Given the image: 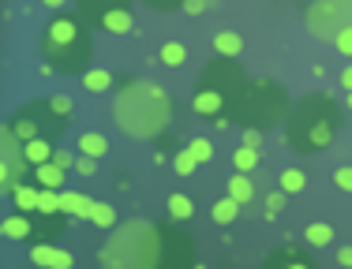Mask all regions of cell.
<instances>
[{
  "label": "cell",
  "mask_w": 352,
  "mask_h": 269,
  "mask_svg": "<svg viewBox=\"0 0 352 269\" xmlns=\"http://www.w3.org/2000/svg\"><path fill=\"white\" fill-rule=\"evenodd\" d=\"M79 150L87 157H105L109 154V142H105V134H98V131H82L79 134Z\"/></svg>",
  "instance_id": "obj_19"
},
{
  "label": "cell",
  "mask_w": 352,
  "mask_h": 269,
  "mask_svg": "<svg viewBox=\"0 0 352 269\" xmlns=\"http://www.w3.org/2000/svg\"><path fill=\"white\" fill-rule=\"evenodd\" d=\"M105 269H157L162 266V232L146 221H128L102 247Z\"/></svg>",
  "instance_id": "obj_5"
},
{
  "label": "cell",
  "mask_w": 352,
  "mask_h": 269,
  "mask_svg": "<svg viewBox=\"0 0 352 269\" xmlns=\"http://www.w3.org/2000/svg\"><path fill=\"white\" fill-rule=\"evenodd\" d=\"M49 108H53L56 116H64V120L72 116V101L68 97H53V101H49Z\"/></svg>",
  "instance_id": "obj_37"
},
{
  "label": "cell",
  "mask_w": 352,
  "mask_h": 269,
  "mask_svg": "<svg viewBox=\"0 0 352 269\" xmlns=\"http://www.w3.org/2000/svg\"><path fill=\"white\" fill-rule=\"evenodd\" d=\"M94 161H98V157H87V154H79V157H75V168H79L82 176H94Z\"/></svg>",
  "instance_id": "obj_38"
},
{
  "label": "cell",
  "mask_w": 352,
  "mask_h": 269,
  "mask_svg": "<svg viewBox=\"0 0 352 269\" xmlns=\"http://www.w3.org/2000/svg\"><path fill=\"white\" fill-rule=\"evenodd\" d=\"M82 86H87L90 94H105V90L113 86V75L102 71V67H90V71L82 75Z\"/></svg>",
  "instance_id": "obj_23"
},
{
  "label": "cell",
  "mask_w": 352,
  "mask_h": 269,
  "mask_svg": "<svg viewBox=\"0 0 352 269\" xmlns=\"http://www.w3.org/2000/svg\"><path fill=\"white\" fill-rule=\"evenodd\" d=\"M12 134L19 142H30V139H56V134L64 131V116H56L53 108H49V101L45 105H27V108H19V113L12 116Z\"/></svg>",
  "instance_id": "obj_7"
},
{
  "label": "cell",
  "mask_w": 352,
  "mask_h": 269,
  "mask_svg": "<svg viewBox=\"0 0 352 269\" xmlns=\"http://www.w3.org/2000/svg\"><path fill=\"white\" fill-rule=\"evenodd\" d=\"M173 168H176V172H180V176H191V172H195V168H199V157L191 154V150H180V154L173 157Z\"/></svg>",
  "instance_id": "obj_31"
},
{
  "label": "cell",
  "mask_w": 352,
  "mask_h": 269,
  "mask_svg": "<svg viewBox=\"0 0 352 269\" xmlns=\"http://www.w3.org/2000/svg\"><path fill=\"white\" fill-rule=\"evenodd\" d=\"M281 206H285V191H278V195L266 198V217H278V213H281Z\"/></svg>",
  "instance_id": "obj_36"
},
{
  "label": "cell",
  "mask_w": 352,
  "mask_h": 269,
  "mask_svg": "<svg viewBox=\"0 0 352 269\" xmlns=\"http://www.w3.org/2000/svg\"><path fill=\"white\" fill-rule=\"evenodd\" d=\"M184 60H188V49H184L180 41H165L162 45V64L165 67H180Z\"/></svg>",
  "instance_id": "obj_26"
},
{
  "label": "cell",
  "mask_w": 352,
  "mask_h": 269,
  "mask_svg": "<svg viewBox=\"0 0 352 269\" xmlns=\"http://www.w3.org/2000/svg\"><path fill=\"white\" fill-rule=\"evenodd\" d=\"M38 213H41V217H56V213H64L60 191H49V187H41V198H38Z\"/></svg>",
  "instance_id": "obj_24"
},
{
  "label": "cell",
  "mask_w": 352,
  "mask_h": 269,
  "mask_svg": "<svg viewBox=\"0 0 352 269\" xmlns=\"http://www.w3.org/2000/svg\"><path fill=\"white\" fill-rule=\"evenodd\" d=\"M304 187H307L304 168H285V172H281V191H285V195H300Z\"/></svg>",
  "instance_id": "obj_25"
},
{
  "label": "cell",
  "mask_w": 352,
  "mask_h": 269,
  "mask_svg": "<svg viewBox=\"0 0 352 269\" xmlns=\"http://www.w3.org/2000/svg\"><path fill=\"white\" fill-rule=\"evenodd\" d=\"M82 12L109 34H128L131 23H135L131 0H82Z\"/></svg>",
  "instance_id": "obj_9"
},
{
  "label": "cell",
  "mask_w": 352,
  "mask_h": 269,
  "mask_svg": "<svg viewBox=\"0 0 352 269\" xmlns=\"http://www.w3.org/2000/svg\"><path fill=\"white\" fill-rule=\"evenodd\" d=\"M53 161L60 165V168H68V165H72V157H68V154H53Z\"/></svg>",
  "instance_id": "obj_42"
},
{
  "label": "cell",
  "mask_w": 352,
  "mask_h": 269,
  "mask_svg": "<svg viewBox=\"0 0 352 269\" xmlns=\"http://www.w3.org/2000/svg\"><path fill=\"white\" fill-rule=\"evenodd\" d=\"M188 150L199 157V161H210V157H214V142H210V139H191Z\"/></svg>",
  "instance_id": "obj_32"
},
{
  "label": "cell",
  "mask_w": 352,
  "mask_h": 269,
  "mask_svg": "<svg viewBox=\"0 0 352 269\" xmlns=\"http://www.w3.org/2000/svg\"><path fill=\"white\" fill-rule=\"evenodd\" d=\"M229 198H236L240 206L255 198V183L248 180V172H236V176H232V180H229Z\"/></svg>",
  "instance_id": "obj_20"
},
{
  "label": "cell",
  "mask_w": 352,
  "mask_h": 269,
  "mask_svg": "<svg viewBox=\"0 0 352 269\" xmlns=\"http://www.w3.org/2000/svg\"><path fill=\"white\" fill-rule=\"evenodd\" d=\"M304 19L315 38H338L345 27H352V0H315Z\"/></svg>",
  "instance_id": "obj_8"
},
{
  "label": "cell",
  "mask_w": 352,
  "mask_h": 269,
  "mask_svg": "<svg viewBox=\"0 0 352 269\" xmlns=\"http://www.w3.org/2000/svg\"><path fill=\"white\" fill-rule=\"evenodd\" d=\"M142 4L154 12H173V8H184V0H142Z\"/></svg>",
  "instance_id": "obj_35"
},
{
  "label": "cell",
  "mask_w": 352,
  "mask_h": 269,
  "mask_svg": "<svg viewBox=\"0 0 352 269\" xmlns=\"http://www.w3.org/2000/svg\"><path fill=\"white\" fill-rule=\"evenodd\" d=\"M4 235L8 239H34V221L27 213H15L4 221Z\"/></svg>",
  "instance_id": "obj_16"
},
{
  "label": "cell",
  "mask_w": 352,
  "mask_h": 269,
  "mask_svg": "<svg viewBox=\"0 0 352 269\" xmlns=\"http://www.w3.org/2000/svg\"><path fill=\"white\" fill-rule=\"evenodd\" d=\"M191 213H195V206H191L188 195H169V217L173 221H188Z\"/></svg>",
  "instance_id": "obj_29"
},
{
  "label": "cell",
  "mask_w": 352,
  "mask_h": 269,
  "mask_svg": "<svg viewBox=\"0 0 352 269\" xmlns=\"http://www.w3.org/2000/svg\"><path fill=\"white\" fill-rule=\"evenodd\" d=\"M116 124L131 134V139H150L169 124L173 116V101L165 94V86L157 82H128V86L116 94Z\"/></svg>",
  "instance_id": "obj_3"
},
{
  "label": "cell",
  "mask_w": 352,
  "mask_h": 269,
  "mask_svg": "<svg viewBox=\"0 0 352 269\" xmlns=\"http://www.w3.org/2000/svg\"><path fill=\"white\" fill-rule=\"evenodd\" d=\"M341 86H345V90H352V64L345 67V71H341Z\"/></svg>",
  "instance_id": "obj_41"
},
{
  "label": "cell",
  "mask_w": 352,
  "mask_h": 269,
  "mask_svg": "<svg viewBox=\"0 0 352 269\" xmlns=\"http://www.w3.org/2000/svg\"><path fill=\"white\" fill-rule=\"evenodd\" d=\"M333 45H338L345 56H352V27H345V30H341L338 38H333Z\"/></svg>",
  "instance_id": "obj_34"
},
{
  "label": "cell",
  "mask_w": 352,
  "mask_h": 269,
  "mask_svg": "<svg viewBox=\"0 0 352 269\" xmlns=\"http://www.w3.org/2000/svg\"><path fill=\"white\" fill-rule=\"evenodd\" d=\"M341 128V108L333 97L326 94H307L304 101L289 108L285 116V142H289L296 154L311 157L322 154L326 146L333 142V134Z\"/></svg>",
  "instance_id": "obj_1"
},
{
  "label": "cell",
  "mask_w": 352,
  "mask_h": 269,
  "mask_svg": "<svg viewBox=\"0 0 352 269\" xmlns=\"http://www.w3.org/2000/svg\"><path fill=\"white\" fill-rule=\"evenodd\" d=\"M34 180L41 183V187H49V191H64V168L56 161L34 165Z\"/></svg>",
  "instance_id": "obj_13"
},
{
  "label": "cell",
  "mask_w": 352,
  "mask_h": 269,
  "mask_svg": "<svg viewBox=\"0 0 352 269\" xmlns=\"http://www.w3.org/2000/svg\"><path fill=\"white\" fill-rule=\"evenodd\" d=\"M38 198H41V183H15L12 187V202L19 213H38Z\"/></svg>",
  "instance_id": "obj_12"
},
{
  "label": "cell",
  "mask_w": 352,
  "mask_h": 269,
  "mask_svg": "<svg viewBox=\"0 0 352 269\" xmlns=\"http://www.w3.org/2000/svg\"><path fill=\"white\" fill-rule=\"evenodd\" d=\"M157 269H191V239L180 232L162 235V266Z\"/></svg>",
  "instance_id": "obj_11"
},
{
  "label": "cell",
  "mask_w": 352,
  "mask_h": 269,
  "mask_svg": "<svg viewBox=\"0 0 352 269\" xmlns=\"http://www.w3.org/2000/svg\"><path fill=\"white\" fill-rule=\"evenodd\" d=\"M214 49H217V56H240L244 38H240V34H232V30H221V34L214 38Z\"/></svg>",
  "instance_id": "obj_21"
},
{
  "label": "cell",
  "mask_w": 352,
  "mask_h": 269,
  "mask_svg": "<svg viewBox=\"0 0 352 269\" xmlns=\"http://www.w3.org/2000/svg\"><path fill=\"white\" fill-rule=\"evenodd\" d=\"M30 258H34V266L53 269V262H56V247H53V243H34V247H30Z\"/></svg>",
  "instance_id": "obj_30"
},
{
  "label": "cell",
  "mask_w": 352,
  "mask_h": 269,
  "mask_svg": "<svg viewBox=\"0 0 352 269\" xmlns=\"http://www.w3.org/2000/svg\"><path fill=\"white\" fill-rule=\"evenodd\" d=\"M244 86H248V75H244V67L236 64V56H217V60L206 64L203 75H199L191 108H195L199 116H206V120H221V116L236 105V97L244 94Z\"/></svg>",
  "instance_id": "obj_4"
},
{
  "label": "cell",
  "mask_w": 352,
  "mask_h": 269,
  "mask_svg": "<svg viewBox=\"0 0 352 269\" xmlns=\"http://www.w3.org/2000/svg\"><path fill=\"white\" fill-rule=\"evenodd\" d=\"M258 165H263V154H258L255 146H248V142H244V146L232 150V168H236V172H255Z\"/></svg>",
  "instance_id": "obj_14"
},
{
  "label": "cell",
  "mask_w": 352,
  "mask_h": 269,
  "mask_svg": "<svg viewBox=\"0 0 352 269\" xmlns=\"http://www.w3.org/2000/svg\"><path fill=\"white\" fill-rule=\"evenodd\" d=\"M285 116H289V94H285L281 82H270V79L248 82L244 94L232 105V120L244 124V128H258V131H270Z\"/></svg>",
  "instance_id": "obj_6"
},
{
  "label": "cell",
  "mask_w": 352,
  "mask_h": 269,
  "mask_svg": "<svg viewBox=\"0 0 352 269\" xmlns=\"http://www.w3.org/2000/svg\"><path fill=\"white\" fill-rule=\"evenodd\" d=\"M349 108H352V90H349Z\"/></svg>",
  "instance_id": "obj_44"
},
{
  "label": "cell",
  "mask_w": 352,
  "mask_h": 269,
  "mask_svg": "<svg viewBox=\"0 0 352 269\" xmlns=\"http://www.w3.org/2000/svg\"><path fill=\"white\" fill-rule=\"evenodd\" d=\"M23 154H27L30 165L53 161V139H30V142H23Z\"/></svg>",
  "instance_id": "obj_15"
},
{
  "label": "cell",
  "mask_w": 352,
  "mask_h": 269,
  "mask_svg": "<svg viewBox=\"0 0 352 269\" xmlns=\"http://www.w3.org/2000/svg\"><path fill=\"white\" fill-rule=\"evenodd\" d=\"M304 239L311 243V247H326V243L333 239V229H330V224H322V221H315V224H307Z\"/></svg>",
  "instance_id": "obj_27"
},
{
  "label": "cell",
  "mask_w": 352,
  "mask_h": 269,
  "mask_svg": "<svg viewBox=\"0 0 352 269\" xmlns=\"http://www.w3.org/2000/svg\"><path fill=\"white\" fill-rule=\"evenodd\" d=\"M206 8H210V0H184V12H191V15H203Z\"/></svg>",
  "instance_id": "obj_39"
},
{
  "label": "cell",
  "mask_w": 352,
  "mask_h": 269,
  "mask_svg": "<svg viewBox=\"0 0 352 269\" xmlns=\"http://www.w3.org/2000/svg\"><path fill=\"white\" fill-rule=\"evenodd\" d=\"M266 269H315L311 258H304L300 250H281V255L270 258V266Z\"/></svg>",
  "instance_id": "obj_17"
},
{
  "label": "cell",
  "mask_w": 352,
  "mask_h": 269,
  "mask_svg": "<svg viewBox=\"0 0 352 269\" xmlns=\"http://www.w3.org/2000/svg\"><path fill=\"white\" fill-rule=\"evenodd\" d=\"M41 56L56 75H87L94 60V38L75 15H53L41 34Z\"/></svg>",
  "instance_id": "obj_2"
},
{
  "label": "cell",
  "mask_w": 352,
  "mask_h": 269,
  "mask_svg": "<svg viewBox=\"0 0 352 269\" xmlns=\"http://www.w3.org/2000/svg\"><path fill=\"white\" fill-rule=\"evenodd\" d=\"M27 154H23V142L12 134V128H4V187L12 191L15 183L23 180V172H27Z\"/></svg>",
  "instance_id": "obj_10"
},
{
  "label": "cell",
  "mask_w": 352,
  "mask_h": 269,
  "mask_svg": "<svg viewBox=\"0 0 352 269\" xmlns=\"http://www.w3.org/2000/svg\"><path fill=\"white\" fill-rule=\"evenodd\" d=\"M333 183H338L341 191H349V195H352V165H341L338 172H333Z\"/></svg>",
  "instance_id": "obj_33"
},
{
  "label": "cell",
  "mask_w": 352,
  "mask_h": 269,
  "mask_svg": "<svg viewBox=\"0 0 352 269\" xmlns=\"http://www.w3.org/2000/svg\"><path fill=\"white\" fill-rule=\"evenodd\" d=\"M60 202H64V213L72 217H90V209H94V202L87 195H75V191H60Z\"/></svg>",
  "instance_id": "obj_18"
},
{
  "label": "cell",
  "mask_w": 352,
  "mask_h": 269,
  "mask_svg": "<svg viewBox=\"0 0 352 269\" xmlns=\"http://www.w3.org/2000/svg\"><path fill=\"white\" fill-rule=\"evenodd\" d=\"M41 4H45V8H60L64 0H41Z\"/></svg>",
  "instance_id": "obj_43"
},
{
  "label": "cell",
  "mask_w": 352,
  "mask_h": 269,
  "mask_svg": "<svg viewBox=\"0 0 352 269\" xmlns=\"http://www.w3.org/2000/svg\"><path fill=\"white\" fill-rule=\"evenodd\" d=\"M210 217H214L217 224H232V221L240 217V202H236V198H221V202H214Z\"/></svg>",
  "instance_id": "obj_22"
},
{
  "label": "cell",
  "mask_w": 352,
  "mask_h": 269,
  "mask_svg": "<svg viewBox=\"0 0 352 269\" xmlns=\"http://www.w3.org/2000/svg\"><path fill=\"white\" fill-rule=\"evenodd\" d=\"M338 262H341V266H352V247H341V250H338Z\"/></svg>",
  "instance_id": "obj_40"
},
{
  "label": "cell",
  "mask_w": 352,
  "mask_h": 269,
  "mask_svg": "<svg viewBox=\"0 0 352 269\" xmlns=\"http://www.w3.org/2000/svg\"><path fill=\"white\" fill-rule=\"evenodd\" d=\"M90 221H94L98 229H113V224H116V209L109 206V202H94V209H90Z\"/></svg>",
  "instance_id": "obj_28"
}]
</instances>
